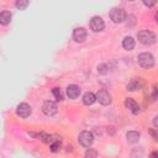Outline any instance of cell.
I'll use <instances>...</instances> for the list:
<instances>
[{"mask_svg":"<svg viewBox=\"0 0 158 158\" xmlns=\"http://www.w3.org/2000/svg\"><path fill=\"white\" fill-rule=\"evenodd\" d=\"M137 38L141 43L143 44H152L156 42V36L153 32L148 31V30H143V31H139L137 33Z\"/></svg>","mask_w":158,"mask_h":158,"instance_id":"6da1fadb","label":"cell"},{"mask_svg":"<svg viewBox=\"0 0 158 158\" xmlns=\"http://www.w3.org/2000/svg\"><path fill=\"white\" fill-rule=\"evenodd\" d=\"M138 64L142 67V68H152L154 65V57L151 54V53H141L138 56Z\"/></svg>","mask_w":158,"mask_h":158,"instance_id":"7a4b0ae2","label":"cell"},{"mask_svg":"<svg viewBox=\"0 0 158 158\" xmlns=\"http://www.w3.org/2000/svg\"><path fill=\"white\" fill-rule=\"evenodd\" d=\"M110 17L115 23H120L126 19V11L121 7H115L110 11Z\"/></svg>","mask_w":158,"mask_h":158,"instance_id":"3957f363","label":"cell"},{"mask_svg":"<svg viewBox=\"0 0 158 158\" xmlns=\"http://www.w3.org/2000/svg\"><path fill=\"white\" fill-rule=\"evenodd\" d=\"M79 143L84 147H89L93 142H94V135L90 132V131H81L79 133Z\"/></svg>","mask_w":158,"mask_h":158,"instance_id":"277c9868","label":"cell"},{"mask_svg":"<svg viewBox=\"0 0 158 158\" xmlns=\"http://www.w3.org/2000/svg\"><path fill=\"white\" fill-rule=\"evenodd\" d=\"M57 109H58V107H57L56 102H53V101H51V100L44 101L43 105H42V111H43V114L47 115V116H53V115H56V114H57Z\"/></svg>","mask_w":158,"mask_h":158,"instance_id":"5b68a950","label":"cell"},{"mask_svg":"<svg viewBox=\"0 0 158 158\" xmlns=\"http://www.w3.org/2000/svg\"><path fill=\"white\" fill-rule=\"evenodd\" d=\"M105 27V23H104V20L100 17V16H94L90 21V28L94 31V32H100L102 31Z\"/></svg>","mask_w":158,"mask_h":158,"instance_id":"8992f818","label":"cell"},{"mask_svg":"<svg viewBox=\"0 0 158 158\" xmlns=\"http://www.w3.org/2000/svg\"><path fill=\"white\" fill-rule=\"evenodd\" d=\"M95 98H96V100H99V102H100L101 105H109V104L111 102V96H110L109 91L105 90V89L99 90L98 94L95 95Z\"/></svg>","mask_w":158,"mask_h":158,"instance_id":"52a82bcc","label":"cell"},{"mask_svg":"<svg viewBox=\"0 0 158 158\" xmlns=\"http://www.w3.org/2000/svg\"><path fill=\"white\" fill-rule=\"evenodd\" d=\"M16 114L20 116V117H28L30 116V114H31V107H30V105L28 104H26V102H21V104H19V106H17V109H16Z\"/></svg>","mask_w":158,"mask_h":158,"instance_id":"ba28073f","label":"cell"},{"mask_svg":"<svg viewBox=\"0 0 158 158\" xmlns=\"http://www.w3.org/2000/svg\"><path fill=\"white\" fill-rule=\"evenodd\" d=\"M86 30L83 27H78L73 31V40L75 42H84V40L86 38Z\"/></svg>","mask_w":158,"mask_h":158,"instance_id":"9c48e42d","label":"cell"},{"mask_svg":"<svg viewBox=\"0 0 158 158\" xmlns=\"http://www.w3.org/2000/svg\"><path fill=\"white\" fill-rule=\"evenodd\" d=\"M143 85H144V81H143L141 78H135V79H132V80L127 84V89H128L130 91H135V90H137V89H141Z\"/></svg>","mask_w":158,"mask_h":158,"instance_id":"30bf717a","label":"cell"},{"mask_svg":"<svg viewBox=\"0 0 158 158\" xmlns=\"http://www.w3.org/2000/svg\"><path fill=\"white\" fill-rule=\"evenodd\" d=\"M80 94V88L75 84H70L68 88H67V95L70 98V99H77Z\"/></svg>","mask_w":158,"mask_h":158,"instance_id":"8fae6325","label":"cell"},{"mask_svg":"<svg viewBox=\"0 0 158 158\" xmlns=\"http://www.w3.org/2000/svg\"><path fill=\"white\" fill-rule=\"evenodd\" d=\"M125 106H126L127 109H130V111H131L132 114H138V111H139L138 104H137L133 99H131V98H127V99L125 100Z\"/></svg>","mask_w":158,"mask_h":158,"instance_id":"7c38bea8","label":"cell"},{"mask_svg":"<svg viewBox=\"0 0 158 158\" xmlns=\"http://www.w3.org/2000/svg\"><path fill=\"white\" fill-rule=\"evenodd\" d=\"M139 132H137V131H128L127 133H126V138H127V142H130V143H136L138 139H139Z\"/></svg>","mask_w":158,"mask_h":158,"instance_id":"4fadbf2b","label":"cell"},{"mask_svg":"<svg viewBox=\"0 0 158 158\" xmlns=\"http://www.w3.org/2000/svg\"><path fill=\"white\" fill-rule=\"evenodd\" d=\"M95 101H96L95 94H93V93H90V91H88V93L84 94V96H83V102H84L85 105H93Z\"/></svg>","mask_w":158,"mask_h":158,"instance_id":"5bb4252c","label":"cell"},{"mask_svg":"<svg viewBox=\"0 0 158 158\" xmlns=\"http://www.w3.org/2000/svg\"><path fill=\"white\" fill-rule=\"evenodd\" d=\"M10 21H11V14H10V11H6V10L1 11L0 12V23L1 25H7V23H10Z\"/></svg>","mask_w":158,"mask_h":158,"instance_id":"9a60e30c","label":"cell"},{"mask_svg":"<svg viewBox=\"0 0 158 158\" xmlns=\"http://www.w3.org/2000/svg\"><path fill=\"white\" fill-rule=\"evenodd\" d=\"M122 46H123V48L125 49H127V51H131V49H133V47H135V40L132 38V37H125L123 38V41H122Z\"/></svg>","mask_w":158,"mask_h":158,"instance_id":"2e32d148","label":"cell"},{"mask_svg":"<svg viewBox=\"0 0 158 158\" xmlns=\"http://www.w3.org/2000/svg\"><path fill=\"white\" fill-rule=\"evenodd\" d=\"M28 4H30V2H28L27 0H17L15 5H16L17 9H20V10H25V9L28 6Z\"/></svg>","mask_w":158,"mask_h":158,"instance_id":"e0dca14e","label":"cell"},{"mask_svg":"<svg viewBox=\"0 0 158 158\" xmlns=\"http://www.w3.org/2000/svg\"><path fill=\"white\" fill-rule=\"evenodd\" d=\"M52 93H53V95H54L56 100H58V101L63 100V94H62V91H60V89H59V88H53Z\"/></svg>","mask_w":158,"mask_h":158,"instance_id":"ac0fdd59","label":"cell"},{"mask_svg":"<svg viewBox=\"0 0 158 158\" xmlns=\"http://www.w3.org/2000/svg\"><path fill=\"white\" fill-rule=\"evenodd\" d=\"M96 157H98V152H96L95 149H91V148L86 149V152H85V158H96Z\"/></svg>","mask_w":158,"mask_h":158,"instance_id":"d6986e66","label":"cell"},{"mask_svg":"<svg viewBox=\"0 0 158 158\" xmlns=\"http://www.w3.org/2000/svg\"><path fill=\"white\" fill-rule=\"evenodd\" d=\"M59 148H60V142H59V141H56V142H53V143L51 144V151H52V152H58Z\"/></svg>","mask_w":158,"mask_h":158,"instance_id":"ffe728a7","label":"cell"},{"mask_svg":"<svg viewBox=\"0 0 158 158\" xmlns=\"http://www.w3.org/2000/svg\"><path fill=\"white\" fill-rule=\"evenodd\" d=\"M98 73L99 74H106L107 73V65L106 64H100L98 67Z\"/></svg>","mask_w":158,"mask_h":158,"instance_id":"44dd1931","label":"cell"},{"mask_svg":"<svg viewBox=\"0 0 158 158\" xmlns=\"http://www.w3.org/2000/svg\"><path fill=\"white\" fill-rule=\"evenodd\" d=\"M143 4H144L146 6H153V5L156 4V1H143Z\"/></svg>","mask_w":158,"mask_h":158,"instance_id":"7402d4cb","label":"cell"},{"mask_svg":"<svg viewBox=\"0 0 158 158\" xmlns=\"http://www.w3.org/2000/svg\"><path fill=\"white\" fill-rule=\"evenodd\" d=\"M156 98H157V85L153 86V99H156Z\"/></svg>","mask_w":158,"mask_h":158,"instance_id":"603a6c76","label":"cell"},{"mask_svg":"<svg viewBox=\"0 0 158 158\" xmlns=\"http://www.w3.org/2000/svg\"><path fill=\"white\" fill-rule=\"evenodd\" d=\"M153 123H154V126H156V127L158 126V117H157V116L154 117V120H153Z\"/></svg>","mask_w":158,"mask_h":158,"instance_id":"cb8c5ba5","label":"cell"},{"mask_svg":"<svg viewBox=\"0 0 158 158\" xmlns=\"http://www.w3.org/2000/svg\"><path fill=\"white\" fill-rule=\"evenodd\" d=\"M151 158H157V152H156V151L151 153Z\"/></svg>","mask_w":158,"mask_h":158,"instance_id":"d4e9b609","label":"cell"}]
</instances>
